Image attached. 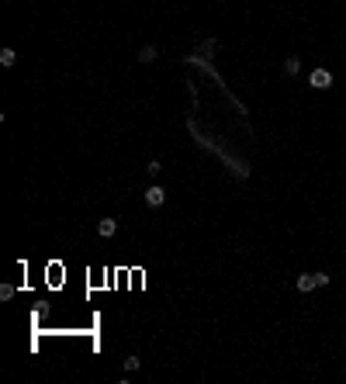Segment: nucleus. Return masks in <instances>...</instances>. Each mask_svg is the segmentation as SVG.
Listing matches in <instances>:
<instances>
[{
  "label": "nucleus",
  "instance_id": "nucleus-1",
  "mask_svg": "<svg viewBox=\"0 0 346 384\" xmlns=\"http://www.w3.org/2000/svg\"><path fill=\"white\" fill-rule=\"evenodd\" d=\"M142 201H146V208H163V201H166V191H163L159 184H153V187L146 191V197H142Z\"/></svg>",
  "mask_w": 346,
  "mask_h": 384
},
{
  "label": "nucleus",
  "instance_id": "nucleus-2",
  "mask_svg": "<svg viewBox=\"0 0 346 384\" xmlns=\"http://www.w3.org/2000/svg\"><path fill=\"white\" fill-rule=\"evenodd\" d=\"M312 87H315V90H329V87H332V73H329V69H315V73H312Z\"/></svg>",
  "mask_w": 346,
  "mask_h": 384
},
{
  "label": "nucleus",
  "instance_id": "nucleus-3",
  "mask_svg": "<svg viewBox=\"0 0 346 384\" xmlns=\"http://www.w3.org/2000/svg\"><path fill=\"white\" fill-rule=\"evenodd\" d=\"M115 232H118V222H115V218H104V222H97V235H100V239H111Z\"/></svg>",
  "mask_w": 346,
  "mask_h": 384
},
{
  "label": "nucleus",
  "instance_id": "nucleus-4",
  "mask_svg": "<svg viewBox=\"0 0 346 384\" xmlns=\"http://www.w3.org/2000/svg\"><path fill=\"white\" fill-rule=\"evenodd\" d=\"M315 288H319V277H315V273L298 277V291H301V294H308V291H315Z\"/></svg>",
  "mask_w": 346,
  "mask_h": 384
},
{
  "label": "nucleus",
  "instance_id": "nucleus-5",
  "mask_svg": "<svg viewBox=\"0 0 346 384\" xmlns=\"http://www.w3.org/2000/svg\"><path fill=\"white\" fill-rule=\"evenodd\" d=\"M0 62H4V66H14V62H18V52H14L11 45H7V49H0Z\"/></svg>",
  "mask_w": 346,
  "mask_h": 384
},
{
  "label": "nucleus",
  "instance_id": "nucleus-6",
  "mask_svg": "<svg viewBox=\"0 0 346 384\" xmlns=\"http://www.w3.org/2000/svg\"><path fill=\"white\" fill-rule=\"evenodd\" d=\"M156 59V45H142V52H139V62H153Z\"/></svg>",
  "mask_w": 346,
  "mask_h": 384
},
{
  "label": "nucleus",
  "instance_id": "nucleus-7",
  "mask_svg": "<svg viewBox=\"0 0 346 384\" xmlns=\"http://www.w3.org/2000/svg\"><path fill=\"white\" fill-rule=\"evenodd\" d=\"M298 69H301V62H298L294 56H291V59H284V73H291V77H294Z\"/></svg>",
  "mask_w": 346,
  "mask_h": 384
},
{
  "label": "nucleus",
  "instance_id": "nucleus-8",
  "mask_svg": "<svg viewBox=\"0 0 346 384\" xmlns=\"http://www.w3.org/2000/svg\"><path fill=\"white\" fill-rule=\"evenodd\" d=\"M139 364H142V360H139V357H128V360H125V370H128V374H132V370H139Z\"/></svg>",
  "mask_w": 346,
  "mask_h": 384
},
{
  "label": "nucleus",
  "instance_id": "nucleus-9",
  "mask_svg": "<svg viewBox=\"0 0 346 384\" xmlns=\"http://www.w3.org/2000/svg\"><path fill=\"white\" fill-rule=\"evenodd\" d=\"M159 170H163V166H159V159H153V163L146 166V173H149V177H159Z\"/></svg>",
  "mask_w": 346,
  "mask_h": 384
}]
</instances>
